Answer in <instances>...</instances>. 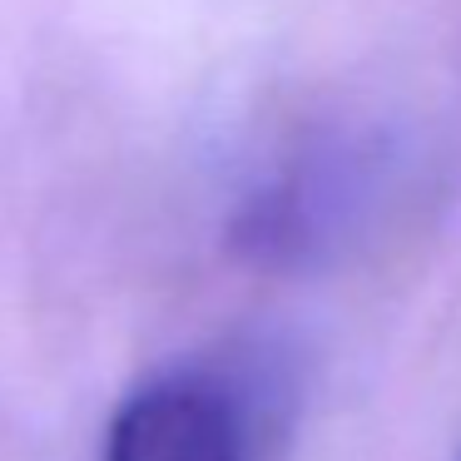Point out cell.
Instances as JSON below:
<instances>
[{"instance_id": "1", "label": "cell", "mask_w": 461, "mask_h": 461, "mask_svg": "<svg viewBox=\"0 0 461 461\" xmlns=\"http://www.w3.org/2000/svg\"><path fill=\"white\" fill-rule=\"evenodd\" d=\"M427 179L407 124L332 120L288 144L233 209L229 243L268 273H328L367 253Z\"/></svg>"}, {"instance_id": "2", "label": "cell", "mask_w": 461, "mask_h": 461, "mask_svg": "<svg viewBox=\"0 0 461 461\" xmlns=\"http://www.w3.org/2000/svg\"><path fill=\"white\" fill-rule=\"evenodd\" d=\"M298 421V362L229 342L159 367L114 407L100 461H278Z\"/></svg>"}]
</instances>
